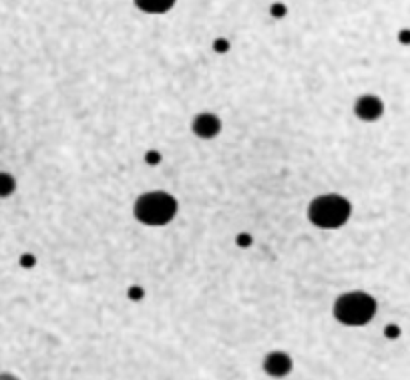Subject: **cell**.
Masks as SVG:
<instances>
[{
	"label": "cell",
	"instance_id": "1",
	"mask_svg": "<svg viewBox=\"0 0 410 380\" xmlns=\"http://www.w3.org/2000/svg\"><path fill=\"white\" fill-rule=\"evenodd\" d=\"M376 310L378 304L374 300V296L360 290L340 294L334 300L332 306L334 318L340 324L350 326V328H360V326H366L368 322H372L374 316H376Z\"/></svg>",
	"mask_w": 410,
	"mask_h": 380
},
{
	"label": "cell",
	"instance_id": "2",
	"mask_svg": "<svg viewBox=\"0 0 410 380\" xmlns=\"http://www.w3.org/2000/svg\"><path fill=\"white\" fill-rule=\"evenodd\" d=\"M178 200L165 191H149L137 197L133 205V215L139 224L149 227H161L171 224L178 215Z\"/></svg>",
	"mask_w": 410,
	"mask_h": 380
},
{
	"label": "cell",
	"instance_id": "3",
	"mask_svg": "<svg viewBox=\"0 0 410 380\" xmlns=\"http://www.w3.org/2000/svg\"><path fill=\"white\" fill-rule=\"evenodd\" d=\"M352 215V203L344 195L326 193L314 197L308 205V220L320 230H338L348 224Z\"/></svg>",
	"mask_w": 410,
	"mask_h": 380
},
{
	"label": "cell",
	"instance_id": "4",
	"mask_svg": "<svg viewBox=\"0 0 410 380\" xmlns=\"http://www.w3.org/2000/svg\"><path fill=\"white\" fill-rule=\"evenodd\" d=\"M354 115L364 123H374L384 115V101L376 95H362L354 103Z\"/></svg>",
	"mask_w": 410,
	"mask_h": 380
},
{
	"label": "cell",
	"instance_id": "5",
	"mask_svg": "<svg viewBox=\"0 0 410 380\" xmlns=\"http://www.w3.org/2000/svg\"><path fill=\"white\" fill-rule=\"evenodd\" d=\"M294 370V358L284 350H274L264 358V372L272 379H286Z\"/></svg>",
	"mask_w": 410,
	"mask_h": 380
},
{
	"label": "cell",
	"instance_id": "6",
	"mask_svg": "<svg viewBox=\"0 0 410 380\" xmlns=\"http://www.w3.org/2000/svg\"><path fill=\"white\" fill-rule=\"evenodd\" d=\"M191 133L200 139H215L222 133V119L215 113H200L191 121Z\"/></svg>",
	"mask_w": 410,
	"mask_h": 380
},
{
	"label": "cell",
	"instance_id": "7",
	"mask_svg": "<svg viewBox=\"0 0 410 380\" xmlns=\"http://www.w3.org/2000/svg\"><path fill=\"white\" fill-rule=\"evenodd\" d=\"M178 0H135L139 11L147 12V14H165L173 9Z\"/></svg>",
	"mask_w": 410,
	"mask_h": 380
},
{
	"label": "cell",
	"instance_id": "8",
	"mask_svg": "<svg viewBox=\"0 0 410 380\" xmlns=\"http://www.w3.org/2000/svg\"><path fill=\"white\" fill-rule=\"evenodd\" d=\"M14 191H16V179L6 171H0V197H9Z\"/></svg>",
	"mask_w": 410,
	"mask_h": 380
},
{
	"label": "cell",
	"instance_id": "9",
	"mask_svg": "<svg viewBox=\"0 0 410 380\" xmlns=\"http://www.w3.org/2000/svg\"><path fill=\"white\" fill-rule=\"evenodd\" d=\"M143 159L147 165H159V163H161V153L155 151V149H151V151H147V153H145Z\"/></svg>",
	"mask_w": 410,
	"mask_h": 380
},
{
	"label": "cell",
	"instance_id": "10",
	"mask_svg": "<svg viewBox=\"0 0 410 380\" xmlns=\"http://www.w3.org/2000/svg\"><path fill=\"white\" fill-rule=\"evenodd\" d=\"M400 334H402V330H400V326L388 324L386 328H384V336H386L388 340H396V338H400Z\"/></svg>",
	"mask_w": 410,
	"mask_h": 380
},
{
	"label": "cell",
	"instance_id": "11",
	"mask_svg": "<svg viewBox=\"0 0 410 380\" xmlns=\"http://www.w3.org/2000/svg\"><path fill=\"white\" fill-rule=\"evenodd\" d=\"M286 12H288V9H286L282 2H276V4H272V6H270V14H272V16H276V19L286 16Z\"/></svg>",
	"mask_w": 410,
	"mask_h": 380
},
{
	"label": "cell",
	"instance_id": "12",
	"mask_svg": "<svg viewBox=\"0 0 410 380\" xmlns=\"http://www.w3.org/2000/svg\"><path fill=\"white\" fill-rule=\"evenodd\" d=\"M127 294H129V298H131L133 302H139V300H143L145 290H143V288H141V286H131V288H129V292H127Z\"/></svg>",
	"mask_w": 410,
	"mask_h": 380
},
{
	"label": "cell",
	"instance_id": "13",
	"mask_svg": "<svg viewBox=\"0 0 410 380\" xmlns=\"http://www.w3.org/2000/svg\"><path fill=\"white\" fill-rule=\"evenodd\" d=\"M213 48H215V53H227L230 51V41L227 38H217L213 43Z\"/></svg>",
	"mask_w": 410,
	"mask_h": 380
},
{
	"label": "cell",
	"instance_id": "14",
	"mask_svg": "<svg viewBox=\"0 0 410 380\" xmlns=\"http://www.w3.org/2000/svg\"><path fill=\"white\" fill-rule=\"evenodd\" d=\"M252 242H254V237L250 234H240L237 237H235V244L240 247H247L252 246Z\"/></svg>",
	"mask_w": 410,
	"mask_h": 380
},
{
	"label": "cell",
	"instance_id": "15",
	"mask_svg": "<svg viewBox=\"0 0 410 380\" xmlns=\"http://www.w3.org/2000/svg\"><path fill=\"white\" fill-rule=\"evenodd\" d=\"M34 256H31V254H24L23 257H21V264H23V268H33L34 266Z\"/></svg>",
	"mask_w": 410,
	"mask_h": 380
},
{
	"label": "cell",
	"instance_id": "16",
	"mask_svg": "<svg viewBox=\"0 0 410 380\" xmlns=\"http://www.w3.org/2000/svg\"><path fill=\"white\" fill-rule=\"evenodd\" d=\"M399 41L402 45H410V31H400Z\"/></svg>",
	"mask_w": 410,
	"mask_h": 380
},
{
	"label": "cell",
	"instance_id": "17",
	"mask_svg": "<svg viewBox=\"0 0 410 380\" xmlns=\"http://www.w3.org/2000/svg\"><path fill=\"white\" fill-rule=\"evenodd\" d=\"M0 380H21V379L14 376V374H0Z\"/></svg>",
	"mask_w": 410,
	"mask_h": 380
}]
</instances>
